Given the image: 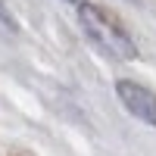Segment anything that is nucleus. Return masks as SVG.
Segmentation results:
<instances>
[{
  "label": "nucleus",
  "instance_id": "obj_1",
  "mask_svg": "<svg viewBox=\"0 0 156 156\" xmlns=\"http://www.w3.org/2000/svg\"><path fill=\"white\" fill-rule=\"evenodd\" d=\"M78 19H81L84 34L103 53H109L112 59H137V44L131 41V34L122 28V22L109 9H103L97 3H78Z\"/></svg>",
  "mask_w": 156,
  "mask_h": 156
},
{
  "label": "nucleus",
  "instance_id": "obj_2",
  "mask_svg": "<svg viewBox=\"0 0 156 156\" xmlns=\"http://www.w3.org/2000/svg\"><path fill=\"white\" fill-rule=\"evenodd\" d=\"M115 97L125 103V109L131 112L134 119H140L144 125L156 128V94H153L150 87L122 78V81H115Z\"/></svg>",
  "mask_w": 156,
  "mask_h": 156
},
{
  "label": "nucleus",
  "instance_id": "obj_3",
  "mask_svg": "<svg viewBox=\"0 0 156 156\" xmlns=\"http://www.w3.org/2000/svg\"><path fill=\"white\" fill-rule=\"evenodd\" d=\"M69 3H75V0H69Z\"/></svg>",
  "mask_w": 156,
  "mask_h": 156
}]
</instances>
